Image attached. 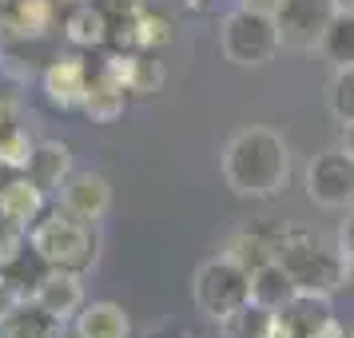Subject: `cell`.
Here are the masks:
<instances>
[{
	"mask_svg": "<svg viewBox=\"0 0 354 338\" xmlns=\"http://www.w3.org/2000/svg\"><path fill=\"white\" fill-rule=\"evenodd\" d=\"M219 171L243 199H274L290 179V147L274 128H243L227 140Z\"/></svg>",
	"mask_w": 354,
	"mask_h": 338,
	"instance_id": "cell-1",
	"label": "cell"
},
{
	"mask_svg": "<svg viewBox=\"0 0 354 338\" xmlns=\"http://www.w3.org/2000/svg\"><path fill=\"white\" fill-rule=\"evenodd\" d=\"M274 259L295 274L299 290H306V294H335L351 279V263L342 259V251L326 247L306 231H283L274 239Z\"/></svg>",
	"mask_w": 354,
	"mask_h": 338,
	"instance_id": "cell-2",
	"label": "cell"
},
{
	"mask_svg": "<svg viewBox=\"0 0 354 338\" xmlns=\"http://www.w3.org/2000/svg\"><path fill=\"white\" fill-rule=\"evenodd\" d=\"M219 48H223V56L235 68L271 64L279 56V48H283L274 12L271 8H255V4H235L219 20Z\"/></svg>",
	"mask_w": 354,
	"mask_h": 338,
	"instance_id": "cell-3",
	"label": "cell"
},
{
	"mask_svg": "<svg viewBox=\"0 0 354 338\" xmlns=\"http://www.w3.org/2000/svg\"><path fill=\"white\" fill-rule=\"evenodd\" d=\"M28 247L44 267H60V271H88L96 263V235L92 223H84L76 215H68L64 207H56L52 215L36 219L28 231Z\"/></svg>",
	"mask_w": 354,
	"mask_h": 338,
	"instance_id": "cell-4",
	"label": "cell"
},
{
	"mask_svg": "<svg viewBox=\"0 0 354 338\" xmlns=\"http://www.w3.org/2000/svg\"><path fill=\"white\" fill-rule=\"evenodd\" d=\"M195 310L211 322H227L235 310L251 303V267H243L239 259L223 251V255L207 259L192 283Z\"/></svg>",
	"mask_w": 354,
	"mask_h": 338,
	"instance_id": "cell-5",
	"label": "cell"
},
{
	"mask_svg": "<svg viewBox=\"0 0 354 338\" xmlns=\"http://www.w3.org/2000/svg\"><path fill=\"white\" fill-rule=\"evenodd\" d=\"M303 187L315 207H326V211L354 207V156L342 144L310 156L303 171Z\"/></svg>",
	"mask_w": 354,
	"mask_h": 338,
	"instance_id": "cell-6",
	"label": "cell"
},
{
	"mask_svg": "<svg viewBox=\"0 0 354 338\" xmlns=\"http://www.w3.org/2000/svg\"><path fill=\"white\" fill-rule=\"evenodd\" d=\"M338 8H342V0H271L283 48L315 52L330 28V20L338 17Z\"/></svg>",
	"mask_w": 354,
	"mask_h": 338,
	"instance_id": "cell-7",
	"label": "cell"
},
{
	"mask_svg": "<svg viewBox=\"0 0 354 338\" xmlns=\"http://www.w3.org/2000/svg\"><path fill=\"white\" fill-rule=\"evenodd\" d=\"M56 207H64L68 215L96 227L108 215V207H112V187H108V179L100 171H72L64 179V187L56 191Z\"/></svg>",
	"mask_w": 354,
	"mask_h": 338,
	"instance_id": "cell-8",
	"label": "cell"
},
{
	"mask_svg": "<svg viewBox=\"0 0 354 338\" xmlns=\"http://www.w3.org/2000/svg\"><path fill=\"white\" fill-rule=\"evenodd\" d=\"M32 303L44 306V310H48V314H56L60 322H72L84 310L80 271H60V267H48V271L36 279Z\"/></svg>",
	"mask_w": 354,
	"mask_h": 338,
	"instance_id": "cell-9",
	"label": "cell"
},
{
	"mask_svg": "<svg viewBox=\"0 0 354 338\" xmlns=\"http://www.w3.org/2000/svg\"><path fill=\"white\" fill-rule=\"evenodd\" d=\"M104 68H108L115 80L128 88V96H136V100H151L163 88V80H167L163 64L151 52H112V56H104Z\"/></svg>",
	"mask_w": 354,
	"mask_h": 338,
	"instance_id": "cell-10",
	"label": "cell"
},
{
	"mask_svg": "<svg viewBox=\"0 0 354 338\" xmlns=\"http://www.w3.org/2000/svg\"><path fill=\"white\" fill-rule=\"evenodd\" d=\"M88 80H92V72L84 64L80 56H60V60H52L44 68V96H48L52 108H60V112H72V108H80L84 96H88Z\"/></svg>",
	"mask_w": 354,
	"mask_h": 338,
	"instance_id": "cell-11",
	"label": "cell"
},
{
	"mask_svg": "<svg viewBox=\"0 0 354 338\" xmlns=\"http://www.w3.org/2000/svg\"><path fill=\"white\" fill-rule=\"evenodd\" d=\"M295 294H299V283H295V274L279 259H267V263H259L251 271V303L279 314V310H287L295 303Z\"/></svg>",
	"mask_w": 354,
	"mask_h": 338,
	"instance_id": "cell-12",
	"label": "cell"
},
{
	"mask_svg": "<svg viewBox=\"0 0 354 338\" xmlns=\"http://www.w3.org/2000/svg\"><path fill=\"white\" fill-rule=\"evenodd\" d=\"M44 203H48V191L36 183L28 171L17 179H8L4 187H0V215L4 219H12L20 227H32L40 215H44Z\"/></svg>",
	"mask_w": 354,
	"mask_h": 338,
	"instance_id": "cell-13",
	"label": "cell"
},
{
	"mask_svg": "<svg viewBox=\"0 0 354 338\" xmlns=\"http://www.w3.org/2000/svg\"><path fill=\"white\" fill-rule=\"evenodd\" d=\"M124 108H128V88L100 64L92 72V80H88V96H84L80 112L88 120H96V124H112L115 115H124Z\"/></svg>",
	"mask_w": 354,
	"mask_h": 338,
	"instance_id": "cell-14",
	"label": "cell"
},
{
	"mask_svg": "<svg viewBox=\"0 0 354 338\" xmlns=\"http://www.w3.org/2000/svg\"><path fill=\"white\" fill-rule=\"evenodd\" d=\"M72 326H76V338H131L128 310L115 303H84Z\"/></svg>",
	"mask_w": 354,
	"mask_h": 338,
	"instance_id": "cell-15",
	"label": "cell"
},
{
	"mask_svg": "<svg viewBox=\"0 0 354 338\" xmlns=\"http://www.w3.org/2000/svg\"><path fill=\"white\" fill-rule=\"evenodd\" d=\"M72 171H76V167H72L68 144H60V140H40V144H36V156H32V163H28V176H32L48 195L60 191Z\"/></svg>",
	"mask_w": 354,
	"mask_h": 338,
	"instance_id": "cell-16",
	"label": "cell"
},
{
	"mask_svg": "<svg viewBox=\"0 0 354 338\" xmlns=\"http://www.w3.org/2000/svg\"><path fill=\"white\" fill-rule=\"evenodd\" d=\"M64 326L56 314H48L44 306L32 303V294H28V303L20 306L12 319L0 322V338H64Z\"/></svg>",
	"mask_w": 354,
	"mask_h": 338,
	"instance_id": "cell-17",
	"label": "cell"
},
{
	"mask_svg": "<svg viewBox=\"0 0 354 338\" xmlns=\"http://www.w3.org/2000/svg\"><path fill=\"white\" fill-rule=\"evenodd\" d=\"M64 32L76 48H100L104 40H112V24H108V12H104L100 4L84 0V4H76V8L68 12Z\"/></svg>",
	"mask_w": 354,
	"mask_h": 338,
	"instance_id": "cell-18",
	"label": "cell"
},
{
	"mask_svg": "<svg viewBox=\"0 0 354 338\" xmlns=\"http://www.w3.org/2000/svg\"><path fill=\"white\" fill-rule=\"evenodd\" d=\"M279 314L290 322V330H295L299 338L315 335L322 322L335 319V310H330V294H306V290H299L295 303H290L287 310H279Z\"/></svg>",
	"mask_w": 354,
	"mask_h": 338,
	"instance_id": "cell-19",
	"label": "cell"
},
{
	"mask_svg": "<svg viewBox=\"0 0 354 338\" xmlns=\"http://www.w3.org/2000/svg\"><path fill=\"white\" fill-rule=\"evenodd\" d=\"M319 52L335 68H351L354 64V4H342V8H338V17L330 20V28H326V36H322Z\"/></svg>",
	"mask_w": 354,
	"mask_h": 338,
	"instance_id": "cell-20",
	"label": "cell"
},
{
	"mask_svg": "<svg viewBox=\"0 0 354 338\" xmlns=\"http://www.w3.org/2000/svg\"><path fill=\"white\" fill-rule=\"evenodd\" d=\"M56 20V4L52 0H12L8 8V28H17V36H44Z\"/></svg>",
	"mask_w": 354,
	"mask_h": 338,
	"instance_id": "cell-21",
	"label": "cell"
},
{
	"mask_svg": "<svg viewBox=\"0 0 354 338\" xmlns=\"http://www.w3.org/2000/svg\"><path fill=\"white\" fill-rule=\"evenodd\" d=\"M274 322H279L274 310H267V306H259V303H247L227 322H219V330H223V338H267L274 330Z\"/></svg>",
	"mask_w": 354,
	"mask_h": 338,
	"instance_id": "cell-22",
	"label": "cell"
},
{
	"mask_svg": "<svg viewBox=\"0 0 354 338\" xmlns=\"http://www.w3.org/2000/svg\"><path fill=\"white\" fill-rule=\"evenodd\" d=\"M32 156H36V140H32L28 128L8 124V128L0 131V167H8V171H28Z\"/></svg>",
	"mask_w": 354,
	"mask_h": 338,
	"instance_id": "cell-23",
	"label": "cell"
},
{
	"mask_svg": "<svg viewBox=\"0 0 354 338\" xmlns=\"http://www.w3.org/2000/svg\"><path fill=\"white\" fill-rule=\"evenodd\" d=\"M326 108L342 128L354 124V64L351 68H335L330 88H326Z\"/></svg>",
	"mask_w": 354,
	"mask_h": 338,
	"instance_id": "cell-24",
	"label": "cell"
},
{
	"mask_svg": "<svg viewBox=\"0 0 354 338\" xmlns=\"http://www.w3.org/2000/svg\"><path fill=\"white\" fill-rule=\"evenodd\" d=\"M24 243H28V227L0 215V267H12L20 259V251H24Z\"/></svg>",
	"mask_w": 354,
	"mask_h": 338,
	"instance_id": "cell-25",
	"label": "cell"
},
{
	"mask_svg": "<svg viewBox=\"0 0 354 338\" xmlns=\"http://www.w3.org/2000/svg\"><path fill=\"white\" fill-rule=\"evenodd\" d=\"M24 303H28V290L17 287L12 279H4V274H0V322L12 319V314H17Z\"/></svg>",
	"mask_w": 354,
	"mask_h": 338,
	"instance_id": "cell-26",
	"label": "cell"
},
{
	"mask_svg": "<svg viewBox=\"0 0 354 338\" xmlns=\"http://www.w3.org/2000/svg\"><path fill=\"white\" fill-rule=\"evenodd\" d=\"M338 251H342V259L351 263V271H354V207H346V219L338 227Z\"/></svg>",
	"mask_w": 354,
	"mask_h": 338,
	"instance_id": "cell-27",
	"label": "cell"
},
{
	"mask_svg": "<svg viewBox=\"0 0 354 338\" xmlns=\"http://www.w3.org/2000/svg\"><path fill=\"white\" fill-rule=\"evenodd\" d=\"M306 338H346V330H342V322L330 319V322H322L315 335H306Z\"/></svg>",
	"mask_w": 354,
	"mask_h": 338,
	"instance_id": "cell-28",
	"label": "cell"
},
{
	"mask_svg": "<svg viewBox=\"0 0 354 338\" xmlns=\"http://www.w3.org/2000/svg\"><path fill=\"white\" fill-rule=\"evenodd\" d=\"M147 338H195V335H187V330H179V326H160V330H151Z\"/></svg>",
	"mask_w": 354,
	"mask_h": 338,
	"instance_id": "cell-29",
	"label": "cell"
},
{
	"mask_svg": "<svg viewBox=\"0 0 354 338\" xmlns=\"http://www.w3.org/2000/svg\"><path fill=\"white\" fill-rule=\"evenodd\" d=\"M267 338H299V335H295V330H290V322L279 314V322H274V330H271Z\"/></svg>",
	"mask_w": 354,
	"mask_h": 338,
	"instance_id": "cell-30",
	"label": "cell"
},
{
	"mask_svg": "<svg viewBox=\"0 0 354 338\" xmlns=\"http://www.w3.org/2000/svg\"><path fill=\"white\" fill-rule=\"evenodd\" d=\"M342 147L354 156V124H351V128H342Z\"/></svg>",
	"mask_w": 354,
	"mask_h": 338,
	"instance_id": "cell-31",
	"label": "cell"
},
{
	"mask_svg": "<svg viewBox=\"0 0 354 338\" xmlns=\"http://www.w3.org/2000/svg\"><path fill=\"white\" fill-rule=\"evenodd\" d=\"M8 128V100H0V131Z\"/></svg>",
	"mask_w": 354,
	"mask_h": 338,
	"instance_id": "cell-32",
	"label": "cell"
},
{
	"mask_svg": "<svg viewBox=\"0 0 354 338\" xmlns=\"http://www.w3.org/2000/svg\"><path fill=\"white\" fill-rule=\"evenodd\" d=\"M72 4H84V0H72Z\"/></svg>",
	"mask_w": 354,
	"mask_h": 338,
	"instance_id": "cell-33",
	"label": "cell"
},
{
	"mask_svg": "<svg viewBox=\"0 0 354 338\" xmlns=\"http://www.w3.org/2000/svg\"><path fill=\"white\" fill-rule=\"evenodd\" d=\"M346 338H354V330H351V335H346Z\"/></svg>",
	"mask_w": 354,
	"mask_h": 338,
	"instance_id": "cell-34",
	"label": "cell"
}]
</instances>
